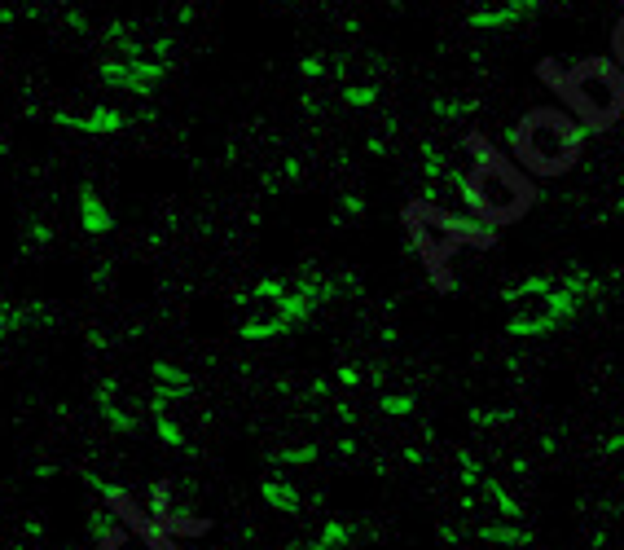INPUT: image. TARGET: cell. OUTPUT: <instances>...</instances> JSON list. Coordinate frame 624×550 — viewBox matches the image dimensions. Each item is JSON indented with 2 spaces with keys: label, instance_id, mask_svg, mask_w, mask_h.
<instances>
[{
  "label": "cell",
  "instance_id": "6da1fadb",
  "mask_svg": "<svg viewBox=\"0 0 624 550\" xmlns=\"http://www.w3.org/2000/svg\"><path fill=\"white\" fill-rule=\"evenodd\" d=\"M471 163L462 172V207L479 225H515V220L537 203V185L532 172H523L519 163H510L506 154H497L484 137H466Z\"/></svg>",
  "mask_w": 624,
  "mask_h": 550
},
{
  "label": "cell",
  "instance_id": "7a4b0ae2",
  "mask_svg": "<svg viewBox=\"0 0 624 550\" xmlns=\"http://www.w3.org/2000/svg\"><path fill=\"white\" fill-rule=\"evenodd\" d=\"M550 88L563 97V106L585 124V132H607L624 115V66L611 58H585L559 71L554 62L541 66Z\"/></svg>",
  "mask_w": 624,
  "mask_h": 550
},
{
  "label": "cell",
  "instance_id": "3957f363",
  "mask_svg": "<svg viewBox=\"0 0 624 550\" xmlns=\"http://www.w3.org/2000/svg\"><path fill=\"white\" fill-rule=\"evenodd\" d=\"M510 150H515V163L532 176H563L576 168L585 150V124L572 115V110L559 106H541L528 110V115L510 132Z\"/></svg>",
  "mask_w": 624,
  "mask_h": 550
},
{
  "label": "cell",
  "instance_id": "277c9868",
  "mask_svg": "<svg viewBox=\"0 0 624 550\" xmlns=\"http://www.w3.org/2000/svg\"><path fill=\"white\" fill-rule=\"evenodd\" d=\"M330 295V282L304 278V282H255L233 308L242 339H273L312 317V308Z\"/></svg>",
  "mask_w": 624,
  "mask_h": 550
},
{
  "label": "cell",
  "instance_id": "5b68a950",
  "mask_svg": "<svg viewBox=\"0 0 624 550\" xmlns=\"http://www.w3.org/2000/svg\"><path fill=\"white\" fill-rule=\"evenodd\" d=\"M598 291L594 278H528L506 291L510 335H550Z\"/></svg>",
  "mask_w": 624,
  "mask_h": 550
},
{
  "label": "cell",
  "instance_id": "8992f818",
  "mask_svg": "<svg viewBox=\"0 0 624 550\" xmlns=\"http://www.w3.org/2000/svg\"><path fill=\"white\" fill-rule=\"evenodd\" d=\"M405 225H409V238H414L418 256L427 260V269L444 278V264L458 256L462 247H493V229L479 225L475 216H462V212H449L440 203H409L405 207Z\"/></svg>",
  "mask_w": 624,
  "mask_h": 550
},
{
  "label": "cell",
  "instance_id": "52a82bcc",
  "mask_svg": "<svg viewBox=\"0 0 624 550\" xmlns=\"http://www.w3.org/2000/svg\"><path fill=\"white\" fill-rule=\"evenodd\" d=\"M97 405H102V418L115 432H137L150 418V388H137V383H106L97 392Z\"/></svg>",
  "mask_w": 624,
  "mask_h": 550
},
{
  "label": "cell",
  "instance_id": "ba28073f",
  "mask_svg": "<svg viewBox=\"0 0 624 550\" xmlns=\"http://www.w3.org/2000/svg\"><path fill=\"white\" fill-rule=\"evenodd\" d=\"M97 550H181L172 533H141V528H128V524H115L110 533L97 542Z\"/></svg>",
  "mask_w": 624,
  "mask_h": 550
},
{
  "label": "cell",
  "instance_id": "9c48e42d",
  "mask_svg": "<svg viewBox=\"0 0 624 550\" xmlns=\"http://www.w3.org/2000/svg\"><path fill=\"white\" fill-rule=\"evenodd\" d=\"M537 0H466V14L475 27H506V22L523 18Z\"/></svg>",
  "mask_w": 624,
  "mask_h": 550
},
{
  "label": "cell",
  "instance_id": "30bf717a",
  "mask_svg": "<svg viewBox=\"0 0 624 550\" xmlns=\"http://www.w3.org/2000/svg\"><path fill=\"white\" fill-rule=\"evenodd\" d=\"M348 542H352V524H343V520H330V524H321L317 533L299 537L295 546H282V550H343Z\"/></svg>",
  "mask_w": 624,
  "mask_h": 550
},
{
  "label": "cell",
  "instance_id": "8fae6325",
  "mask_svg": "<svg viewBox=\"0 0 624 550\" xmlns=\"http://www.w3.org/2000/svg\"><path fill=\"white\" fill-rule=\"evenodd\" d=\"M62 124L75 132H119L124 128V115L110 106H97V110H88V115H62Z\"/></svg>",
  "mask_w": 624,
  "mask_h": 550
},
{
  "label": "cell",
  "instance_id": "7c38bea8",
  "mask_svg": "<svg viewBox=\"0 0 624 550\" xmlns=\"http://www.w3.org/2000/svg\"><path fill=\"white\" fill-rule=\"evenodd\" d=\"M260 493H264V502H269L273 511H282V515H295L299 506H304V493H299L295 484L282 476V471H277V480H264Z\"/></svg>",
  "mask_w": 624,
  "mask_h": 550
},
{
  "label": "cell",
  "instance_id": "4fadbf2b",
  "mask_svg": "<svg viewBox=\"0 0 624 550\" xmlns=\"http://www.w3.org/2000/svg\"><path fill=\"white\" fill-rule=\"evenodd\" d=\"M80 220H84L88 234H106V229H110V207L93 190H84L80 194Z\"/></svg>",
  "mask_w": 624,
  "mask_h": 550
},
{
  "label": "cell",
  "instance_id": "5bb4252c",
  "mask_svg": "<svg viewBox=\"0 0 624 550\" xmlns=\"http://www.w3.org/2000/svg\"><path fill=\"white\" fill-rule=\"evenodd\" d=\"M378 405H383V414H396V418L414 414V396H405V392H387Z\"/></svg>",
  "mask_w": 624,
  "mask_h": 550
},
{
  "label": "cell",
  "instance_id": "9a60e30c",
  "mask_svg": "<svg viewBox=\"0 0 624 550\" xmlns=\"http://www.w3.org/2000/svg\"><path fill=\"white\" fill-rule=\"evenodd\" d=\"M18 326V313H9V308H0V335H9V330Z\"/></svg>",
  "mask_w": 624,
  "mask_h": 550
},
{
  "label": "cell",
  "instance_id": "2e32d148",
  "mask_svg": "<svg viewBox=\"0 0 624 550\" xmlns=\"http://www.w3.org/2000/svg\"><path fill=\"white\" fill-rule=\"evenodd\" d=\"M616 62L624 66V18L616 22Z\"/></svg>",
  "mask_w": 624,
  "mask_h": 550
}]
</instances>
